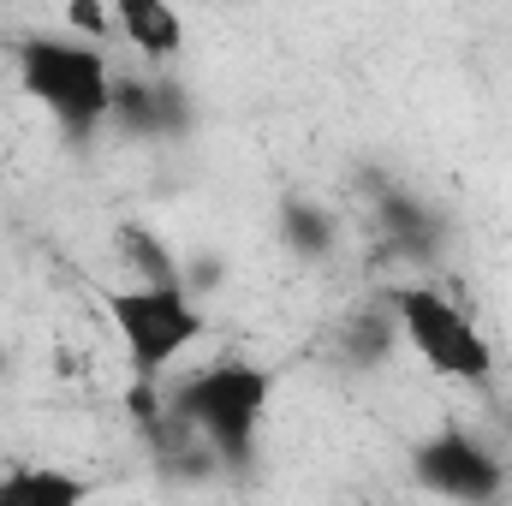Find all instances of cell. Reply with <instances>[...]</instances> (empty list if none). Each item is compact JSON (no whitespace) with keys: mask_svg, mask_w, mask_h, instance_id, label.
<instances>
[{"mask_svg":"<svg viewBox=\"0 0 512 506\" xmlns=\"http://www.w3.org/2000/svg\"><path fill=\"white\" fill-rule=\"evenodd\" d=\"M274 405V370L251 358H215L197 364L173 381L167 393V417L203 447V459H215L221 471H251L256 441Z\"/></svg>","mask_w":512,"mask_h":506,"instance_id":"cell-1","label":"cell"},{"mask_svg":"<svg viewBox=\"0 0 512 506\" xmlns=\"http://www.w3.org/2000/svg\"><path fill=\"white\" fill-rule=\"evenodd\" d=\"M102 316L114 322V334L126 346L137 387H155L209 334V310H203V298H197V286L185 274H173V280L143 274V280L102 286Z\"/></svg>","mask_w":512,"mask_h":506,"instance_id":"cell-2","label":"cell"},{"mask_svg":"<svg viewBox=\"0 0 512 506\" xmlns=\"http://www.w3.org/2000/svg\"><path fill=\"white\" fill-rule=\"evenodd\" d=\"M18 90L66 131L72 143H90L96 131L114 120V66L96 42L78 36H24L12 48Z\"/></svg>","mask_w":512,"mask_h":506,"instance_id":"cell-3","label":"cell"},{"mask_svg":"<svg viewBox=\"0 0 512 506\" xmlns=\"http://www.w3.org/2000/svg\"><path fill=\"white\" fill-rule=\"evenodd\" d=\"M382 310H387V322H393V334L417 352V364H423L429 376L465 381V387H483V381L495 376V346H489V334H483L477 316H471L459 298H447L441 286L399 280V286H387Z\"/></svg>","mask_w":512,"mask_h":506,"instance_id":"cell-4","label":"cell"},{"mask_svg":"<svg viewBox=\"0 0 512 506\" xmlns=\"http://www.w3.org/2000/svg\"><path fill=\"white\" fill-rule=\"evenodd\" d=\"M405 471H411V483L423 495H435V501H447V506L501 501V489H507V477H512L507 459L483 435H471L465 423H441V429L417 435L405 447Z\"/></svg>","mask_w":512,"mask_h":506,"instance_id":"cell-5","label":"cell"},{"mask_svg":"<svg viewBox=\"0 0 512 506\" xmlns=\"http://www.w3.org/2000/svg\"><path fill=\"white\" fill-rule=\"evenodd\" d=\"M114 126L137 131V137H173V131L191 126V108H185V90L167 84V78H114Z\"/></svg>","mask_w":512,"mask_h":506,"instance_id":"cell-6","label":"cell"},{"mask_svg":"<svg viewBox=\"0 0 512 506\" xmlns=\"http://www.w3.org/2000/svg\"><path fill=\"white\" fill-rule=\"evenodd\" d=\"M114 30L126 36V48H137L149 66H173L185 54V18L167 0H114Z\"/></svg>","mask_w":512,"mask_h":506,"instance_id":"cell-7","label":"cell"},{"mask_svg":"<svg viewBox=\"0 0 512 506\" xmlns=\"http://www.w3.org/2000/svg\"><path fill=\"white\" fill-rule=\"evenodd\" d=\"M96 477L72 465H12L0 471V506H90Z\"/></svg>","mask_w":512,"mask_h":506,"instance_id":"cell-8","label":"cell"},{"mask_svg":"<svg viewBox=\"0 0 512 506\" xmlns=\"http://www.w3.org/2000/svg\"><path fill=\"white\" fill-rule=\"evenodd\" d=\"M280 239H286L292 256L322 262V256L340 245V221H334L316 197H286V203H280Z\"/></svg>","mask_w":512,"mask_h":506,"instance_id":"cell-9","label":"cell"},{"mask_svg":"<svg viewBox=\"0 0 512 506\" xmlns=\"http://www.w3.org/2000/svg\"><path fill=\"white\" fill-rule=\"evenodd\" d=\"M66 36H78V42H108L114 36V12L108 6H96V0H72L66 6Z\"/></svg>","mask_w":512,"mask_h":506,"instance_id":"cell-10","label":"cell"},{"mask_svg":"<svg viewBox=\"0 0 512 506\" xmlns=\"http://www.w3.org/2000/svg\"><path fill=\"white\" fill-rule=\"evenodd\" d=\"M364 506H376V501H364Z\"/></svg>","mask_w":512,"mask_h":506,"instance_id":"cell-11","label":"cell"}]
</instances>
